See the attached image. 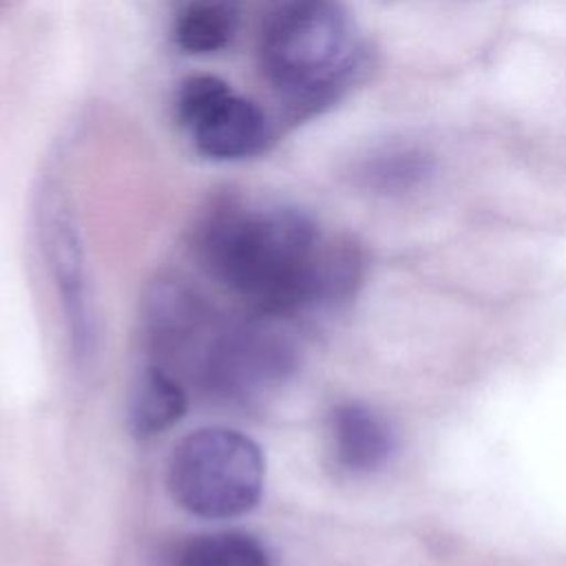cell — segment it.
Returning a JSON list of instances; mask_svg holds the SVG:
<instances>
[{
	"label": "cell",
	"mask_w": 566,
	"mask_h": 566,
	"mask_svg": "<svg viewBox=\"0 0 566 566\" xmlns=\"http://www.w3.org/2000/svg\"><path fill=\"white\" fill-rule=\"evenodd\" d=\"M195 248L219 283L274 318L345 303L365 272L360 245L325 239L303 210L228 192L203 210Z\"/></svg>",
	"instance_id": "1"
},
{
	"label": "cell",
	"mask_w": 566,
	"mask_h": 566,
	"mask_svg": "<svg viewBox=\"0 0 566 566\" xmlns=\"http://www.w3.org/2000/svg\"><path fill=\"white\" fill-rule=\"evenodd\" d=\"M259 57L287 126L334 106L369 69V53L340 0L265 4Z\"/></svg>",
	"instance_id": "2"
},
{
	"label": "cell",
	"mask_w": 566,
	"mask_h": 566,
	"mask_svg": "<svg viewBox=\"0 0 566 566\" xmlns=\"http://www.w3.org/2000/svg\"><path fill=\"white\" fill-rule=\"evenodd\" d=\"M166 484L172 500L197 517H239L252 511L263 495L265 458L245 433L203 427L172 449Z\"/></svg>",
	"instance_id": "3"
},
{
	"label": "cell",
	"mask_w": 566,
	"mask_h": 566,
	"mask_svg": "<svg viewBox=\"0 0 566 566\" xmlns=\"http://www.w3.org/2000/svg\"><path fill=\"white\" fill-rule=\"evenodd\" d=\"M259 316L256 321H221L192 378L203 391L226 402L248 405L294 376L296 343L268 323V316Z\"/></svg>",
	"instance_id": "4"
},
{
	"label": "cell",
	"mask_w": 566,
	"mask_h": 566,
	"mask_svg": "<svg viewBox=\"0 0 566 566\" xmlns=\"http://www.w3.org/2000/svg\"><path fill=\"white\" fill-rule=\"evenodd\" d=\"M175 113L195 148L210 159L259 155L272 137L265 113L214 75L188 77L177 91Z\"/></svg>",
	"instance_id": "5"
},
{
	"label": "cell",
	"mask_w": 566,
	"mask_h": 566,
	"mask_svg": "<svg viewBox=\"0 0 566 566\" xmlns=\"http://www.w3.org/2000/svg\"><path fill=\"white\" fill-rule=\"evenodd\" d=\"M221 318L177 274L155 276L142 298V338L155 365L172 376L195 378Z\"/></svg>",
	"instance_id": "6"
},
{
	"label": "cell",
	"mask_w": 566,
	"mask_h": 566,
	"mask_svg": "<svg viewBox=\"0 0 566 566\" xmlns=\"http://www.w3.org/2000/svg\"><path fill=\"white\" fill-rule=\"evenodd\" d=\"M38 219L44 254L69 318L73 349L77 358H84L93 345V314L88 303L80 237L60 188L46 186L42 190Z\"/></svg>",
	"instance_id": "7"
},
{
	"label": "cell",
	"mask_w": 566,
	"mask_h": 566,
	"mask_svg": "<svg viewBox=\"0 0 566 566\" xmlns=\"http://www.w3.org/2000/svg\"><path fill=\"white\" fill-rule=\"evenodd\" d=\"M329 438L338 464L352 473H369L387 462L394 436L369 407L343 402L329 413Z\"/></svg>",
	"instance_id": "8"
},
{
	"label": "cell",
	"mask_w": 566,
	"mask_h": 566,
	"mask_svg": "<svg viewBox=\"0 0 566 566\" xmlns=\"http://www.w3.org/2000/svg\"><path fill=\"white\" fill-rule=\"evenodd\" d=\"M188 409L181 380L159 365L146 367L133 382L126 420L135 438H150L170 429Z\"/></svg>",
	"instance_id": "9"
},
{
	"label": "cell",
	"mask_w": 566,
	"mask_h": 566,
	"mask_svg": "<svg viewBox=\"0 0 566 566\" xmlns=\"http://www.w3.org/2000/svg\"><path fill=\"white\" fill-rule=\"evenodd\" d=\"M241 24V0H179L172 18L177 46L192 55L226 49Z\"/></svg>",
	"instance_id": "10"
},
{
	"label": "cell",
	"mask_w": 566,
	"mask_h": 566,
	"mask_svg": "<svg viewBox=\"0 0 566 566\" xmlns=\"http://www.w3.org/2000/svg\"><path fill=\"white\" fill-rule=\"evenodd\" d=\"M433 170V157L416 144L389 142L371 148L354 164V179L380 195H400L422 184Z\"/></svg>",
	"instance_id": "11"
},
{
	"label": "cell",
	"mask_w": 566,
	"mask_h": 566,
	"mask_svg": "<svg viewBox=\"0 0 566 566\" xmlns=\"http://www.w3.org/2000/svg\"><path fill=\"white\" fill-rule=\"evenodd\" d=\"M177 566H270L263 546L237 531L197 535L177 555Z\"/></svg>",
	"instance_id": "12"
}]
</instances>
